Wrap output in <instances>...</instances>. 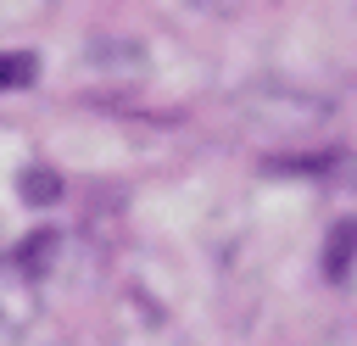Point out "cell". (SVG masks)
<instances>
[{
  "label": "cell",
  "instance_id": "obj_1",
  "mask_svg": "<svg viewBox=\"0 0 357 346\" xmlns=\"http://www.w3.org/2000/svg\"><path fill=\"white\" fill-rule=\"evenodd\" d=\"M33 73V61L28 56H0V84H22Z\"/></svg>",
  "mask_w": 357,
  "mask_h": 346
},
{
  "label": "cell",
  "instance_id": "obj_2",
  "mask_svg": "<svg viewBox=\"0 0 357 346\" xmlns=\"http://www.w3.org/2000/svg\"><path fill=\"white\" fill-rule=\"evenodd\" d=\"M0 346H22V324L11 313H0Z\"/></svg>",
  "mask_w": 357,
  "mask_h": 346
}]
</instances>
